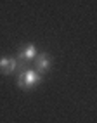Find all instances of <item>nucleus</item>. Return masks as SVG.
<instances>
[{"label":"nucleus","instance_id":"1","mask_svg":"<svg viewBox=\"0 0 97 123\" xmlns=\"http://www.w3.org/2000/svg\"><path fill=\"white\" fill-rule=\"evenodd\" d=\"M40 81H42V75H38L35 69L24 68L23 71H19V76H18L19 88H23V90H33Z\"/></svg>","mask_w":97,"mask_h":123},{"label":"nucleus","instance_id":"2","mask_svg":"<svg viewBox=\"0 0 97 123\" xmlns=\"http://www.w3.org/2000/svg\"><path fill=\"white\" fill-rule=\"evenodd\" d=\"M38 55V50H36V47L35 43H26V45H23L19 49V54H18V71H23L24 68H26V62H31V61H35V57Z\"/></svg>","mask_w":97,"mask_h":123},{"label":"nucleus","instance_id":"3","mask_svg":"<svg viewBox=\"0 0 97 123\" xmlns=\"http://www.w3.org/2000/svg\"><path fill=\"white\" fill-rule=\"evenodd\" d=\"M52 68V57L42 52V54H38L35 57V71L38 73V75H45V73Z\"/></svg>","mask_w":97,"mask_h":123},{"label":"nucleus","instance_id":"4","mask_svg":"<svg viewBox=\"0 0 97 123\" xmlns=\"http://www.w3.org/2000/svg\"><path fill=\"white\" fill-rule=\"evenodd\" d=\"M14 71H18V59L14 55L0 57V73L2 75H11Z\"/></svg>","mask_w":97,"mask_h":123}]
</instances>
